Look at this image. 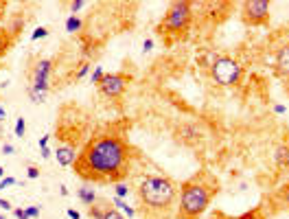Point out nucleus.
<instances>
[{
  "label": "nucleus",
  "instance_id": "1",
  "mask_svg": "<svg viewBox=\"0 0 289 219\" xmlns=\"http://www.w3.org/2000/svg\"><path fill=\"white\" fill-rule=\"evenodd\" d=\"M138 151L120 125L99 129L86 141L74 158V175L88 184H116L129 178Z\"/></svg>",
  "mask_w": 289,
  "mask_h": 219
},
{
  "label": "nucleus",
  "instance_id": "2",
  "mask_svg": "<svg viewBox=\"0 0 289 219\" xmlns=\"http://www.w3.org/2000/svg\"><path fill=\"white\" fill-rule=\"evenodd\" d=\"M136 193L143 219H171L178 213L180 186L167 175H144Z\"/></svg>",
  "mask_w": 289,
  "mask_h": 219
},
{
  "label": "nucleus",
  "instance_id": "3",
  "mask_svg": "<svg viewBox=\"0 0 289 219\" xmlns=\"http://www.w3.org/2000/svg\"><path fill=\"white\" fill-rule=\"evenodd\" d=\"M219 193V180L211 171L199 169L195 175L180 184L178 199V219H199L208 211L213 197Z\"/></svg>",
  "mask_w": 289,
  "mask_h": 219
},
{
  "label": "nucleus",
  "instance_id": "4",
  "mask_svg": "<svg viewBox=\"0 0 289 219\" xmlns=\"http://www.w3.org/2000/svg\"><path fill=\"white\" fill-rule=\"evenodd\" d=\"M191 22H193V2L175 0V2L169 4L162 22L158 24V33L162 35L167 46H171L173 42L184 40L191 29Z\"/></svg>",
  "mask_w": 289,
  "mask_h": 219
},
{
  "label": "nucleus",
  "instance_id": "5",
  "mask_svg": "<svg viewBox=\"0 0 289 219\" xmlns=\"http://www.w3.org/2000/svg\"><path fill=\"white\" fill-rule=\"evenodd\" d=\"M208 68H211L213 81H215L217 86H221V88L237 86V83L241 81V77H243V68H241V64L237 62L235 57H230V55H215L213 62L208 64Z\"/></svg>",
  "mask_w": 289,
  "mask_h": 219
},
{
  "label": "nucleus",
  "instance_id": "6",
  "mask_svg": "<svg viewBox=\"0 0 289 219\" xmlns=\"http://www.w3.org/2000/svg\"><path fill=\"white\" fill-rule=\"evenodd\" d=\"M50 73H53V59L48 57L35 59V64L31 66V73H29V81H31L29 88L46 95L50 90Z\"/></svg>",
  "mask_w": 289,
  "mask_h": 219
},
{
  "label": "nucleus",
  "instance_id": "7",
  "mask_svg": "<svg viewBox=\"0 0 289 219\" xmlns=\"http://www.w3.org/2000/svg\"><path fill=\"white\" fill-rule=\"evenodd\" d=\"M129 81H132V74H127V73H105L103 81L96 88H99V92L105 99H119L127 90Z\"/></svg>",
  "mask_w": 289,
  "mask_h": 219
},
{
  "label": "nucleus",
  "instance_id": "8",
  "mask_svg": "<svg viewBox=\"0 0 289 219\" xmlns=\"http://www.w3.org/2000/svg\"><path fill=\"white\" fill-rule=\"evenodd\" d=\"M269 9H272L269 0H250V2H243V20L250 26L265 24L269 20Z\"/></svg>",
  "mask_w": 289,
  "mask_h": 219
},
{
  "label": "nucleus",
  "instance_id": "9",
  "mask_svg": "<svg viewBox=\"0 0 289 219\" xmlns=\"http://www.w3.org/2000/svg\"><path fill=\"white\" fill-rule=\"evenodd\" d=\"M77 153H79V147L64 145V143H57V149H55V158H57V162L62 167H72Z\"/></svg>",
  "mask_w": 289,
  "mask_h": 219
},
{
  "label": "nucleus",
  "instance_id": "10",
  "mask_svg": "<svg viewBox=\"0 0 289 219\" xmlns=\"http://www.w3.org/2000/svg\"><path fill=\"white\" fill-rule=\"evenodd\" d=\"M276 71L283 74V77H289V44L281 46L276 50Z\"/></svg>",
  "mask_w": 289,
  "mask_h": 219
},
{
  "label": "nucleus",
  "instance_id": "11",
  "mask_svg": "<svg viewBox=\"0 0 289 219\" xmlns=\"http://www.w3.org/2000/svg\"><path fill=\"white\" fill-rule=\"evenodd\" d=\"M77 197H79V202H81L83 206H88V208H90L92 204L99 199V197H96V191L92 189V184H88V182L77 189Z\"/></svg>",
  "mask_w": 289,
  "mask_h": 219
},
{
  "label": "nucleus",
  "instance_id": "12",
  "mask_svg": "<svg viewBox=\"0 0 289 219\" xmlns=\"http://www.w3.org/2000/svg\"><path fill=\"white\" fill-rule=\"evenodd\" d=\"M274 162L278 169H289V143H281L274 149Z\"/></svg>",
  "mask_w": 289,
  "mask_h": 219
},
{
  "label": "nucleus",
  "instance_id": "13",
  "mask_svg": "<svg viewBox=\"0 0 289 219\" xmlns=\"http://www.w3.org/2000/svg\"><path fill=\"white\" fill-rule=\"evenodd\" d=\"M112 208V202L108 199H96L90 208H88V217L90 219H103V215Z\"/></svg>",
  "mask_w": 289,
  "mask_h": 219
},
{
  "label": "nucleus",
  "instance_id": "14",
  "mask_svg": "<svg viewBox=\"0 0 289 219\" xmlns=\"http://www.w3.org/2000/svg\"><path fill=\"white\" fill-rule=\"evenodd\" d=\"M112 206H114L116 211L120 213V215H127L129 219H134V217H136V208H134V206H129V204H127V199H123V197H116V195H114V197H112Z\"/></svg>",
  "mask_w": 289,
  "mask_h": 219
},
{
  "label": "nucleus",
  "instance_id": "15",
  "mask_svg": "<svg viewBox=\"0 0 289 219\" xmlns=\"http://www.w3.org/2000/svg\"><path fill=\"white\" fill-rule=\"evenodd\" d=\"M11 44H13V35H11V31H7V29H0V59H2L4 55L9 53V49H11Z\"/></svg>",
  "mask_w": 289,
  "mask_h": 219
},
{
  "label": "nucleus",
  "instance_id": "16",
  "mask_svg": "<svg viewBox=\"0 0 289 219\" xmlns=\"http://www.w3.org/2000/svg\"><path fill=\"white\" fill-rule=\"evenodd\" d=\"M66 31L68 33H79V31H81V26H83V22H81V18L79 16H68L66 18Z\"/></svg>",
  "mask_w": 289,
  "mask_h": 219
},
{
  "label": "nucleus",
  "instance_id": "17",
  "mask_svg": "<svg viewBox=\"0 0 289 219\" xmlns=\"http://www.w3.org/2000/svg\"><path fill=\"white\" fill-rule=\"evenodd\" d=\"M13 134H16V138H24V134H26V121L22 119H16V127H13Z\"/></svg>",
  "mask_w": 289,
  "mask_h": 219
},
{
  "label": "nucleus",
  "instance_id": "18",
  "mask_svg": "<svg viewBox=\"0 0 289 219\" xmlns=\"http://www.w3.org/2000/svg\"><path fill=\"white\" fill-rule=\"evenodd\" d=\"M114 195H116V197H127V195H129V189H127V184H125V182H116L114 184Z\"/></svg>",
  "mask_w": 289,
  "mask_h": 219
},
{
  "label": "nucleus",
  "instance_id": "19",
  "mask_svg": "<svg viewBox=\"0 0 289 219\" xmlns=\"http://www.w3.org/2000/svg\"><path fill=\"white\" fill-rule=\"evenodd\" d=\"M103 77H105V71L101 66H96L95 71H92V77H90V81L95 83V86H99L101 81H103Z\"/></svg>",
  "mask_w": 289,
  "mask_h": 219
},
{
  "label": "nucleus",
  "instance_id": "20",
  "mask_svg": "<svg viewBox=\"0 0 289 219\" xmlns=\"http://www.w3.org/2000/svg\"><path fill=\"white\" fill-rule=\"evenodd\" d=\"M26 92H29V97H31V101H33V103H44V97L46 95H42V92L33 90V88H26Z\"/></svg>",
  "mask_w": 289,
  "mask_h": 219
},
{
  "label": "nucleus",
  "instance_id": "21",
  "mask_svg": "<svg viewBox=\"0 0 289 219\" xmlns=\"http://www.w3.org/2000/svg\"><path fill=\"white\" fill-rule=\"evenodd\" d=\"M88 71H90V64H88V62H83L81 66H79V71L74 73V81H79V79H83V77H86Z\"/></svg>",
  "mask_w": 289,
  "mask_h": 219
},
{
  "label": "nucleus",
  "instance_id": "22",
  "mask_svg": "<svg viewBox=\"0 0 289 219\" xmlns=\"http://www.w3.org/2000/svg\"><path fill=\"white\" fill-rule=\"evenodd\" d=\"M48 35V29H46V26H37V29L33 31V33H31V40H42V37H46Z\"/></svg>",
  "mask_w": 289,
  "mask_h": 219
},
{
  "label": "nucleus",
  "instance_id": "23",
  "mask_svg": "<svg viewBox=\"0 0 289 219\" xmlns=\"http://www.w3.org/2000/svg\"><path fill=\"white\" fill-rule=\"evenodd\" d=\"M68 7H71V16H74L77 11H81V9L86 7V0H74V2H71Z\"/></svg>",
  "mask_w": 289,
  "mask_h": 219
},
{
  "label": "nucleus",
  "instance_id": "24",
  "mask_svg": "<svg viewBox=\"0 0 289 219\" xmlns=\"http://www.w3.org/2000/svg\"><path fill=\"white\" fill-rule=\"evenodd\" d=\"M103 219H125V217H123V215H120V213H119V211H116V208H114V206H112V208H110V211H108V213H105V215H103Z\"/></svg>",
  "mask_w": 289,
  "mask_h": 219
},
{
  "label": "nucleus",
  "instance_id": "25",
  "mask_svg": "<svg viewBox=\"0 0 289 219\" xmlns=\"http://www.w3.org/2000/svg\"><path fill=\"white\" fill-rule=\"evenodd\" d=\"M24 211H26V215H29V219H37V217H40V206H26Z\"/></svg>",
  "mask_w": 289,
  "mask_h": 219
},
{
  "label": "nucleus",
  "instance_id": "26",
  "mask_svg": "<svg viewBox=\"0 0 289 219\" xmlns=\"http://www.w3.org/2000/svg\"><path fill=\"white\" fill-rule=\"evenodd\" d=\"M26 178H29V180H37V178H40V169L31 165L29 169H26Z\"/></svg>",
  "mask_w": 289,
  "mask_h": 219
},
{
  "label": "nucleus",
  "instance_id": "27",
  "mask_svg": "<svg viewBox=\"0 0 289 219\" xmlns=\"http://www.w3.org/2000/svg\"><path fill=\"white\" fill-rule=\"evenodd\" d=\"M13 184H16V178H2L0 180V191L9 189V186H13Z\"/></svg>",
  "mask_w": 289,
  "mask_h": 219
},
{
  "label": "nucleus",
  "instance_id": "28",
  "mask_svg": "<svg viewBox=\"0 0 289 219\" xmlns=\"http://www.w3.org/2000/svg\"><path fill=\"white\" fill-rule=\"evenodd\" d=\"M13 217H16V219H29V215H26L24 208H13Z\"/></svg>",
  "mask_w": 289,
  "mask_h": 219
},
{
  "label": "nucleus",
  "instance_id": "29",
  "mask_svg": "<svg viewBox=\"0 0 289 219\" xmlns=\"http://www.w3.org/2000/svg\"><path fill=\"white\" fill-rule=\"evenodd\" d=\"M206 219H232V217H228L226 213H221V211H215V213H211Z\"/></svg>",
  "mask_w": 289,
  "mask_h": 219
},
{
  "label": "nucleus",
  "instance_id": "30",
  "mask_svg": "<svg viewBox=\"0 0 289 219\" xmlns=\"http://www.w3.org/2000/svg\"><path fill=\"white\" fill-rule=\"evenodd\" d=\"M151 49H153V40H151V37H147V40L143 42V53H149Z\"/></svg>",
  "mask_w": 289,
  "mask_h": 219
},
{
  "label": "nucleus",
  "instance_id": "31",
  "mask_svg": "<svg viewBox=\"0 0 289 219\" xmlns=\"http://www.w3.org/2000/svg\"><path fill=\"white\" fill-rule=\"evenodd\" d=\"M66 215L71 217V219H81V213H79V211H74V208H68V211H66Z\"/></svg>",
  "mask_w": 289,
  "mask_h": 219
},
{
  "label": "nucleus",
  "instance_id": "32",
  "mask_svg": "<svg viewBox=\"0 0 289 219\" xmlns=\"http://www.w3.org/2000/svg\"><path fill=\"white\" fill-rule=\"evenodd\" d=\"M274 112H276V114H285L287 108H285L283 103H276V105H274Z\"/></svg>",
  "mask_w": 289,
  "mask_h": 219
},
{
  "label": "nucleus",
  "instance_id": "33",
  "mask_svg": "<svg viewBox=\"0 0 289 219\" xmlns=\"http://www.w3.org/2000/svg\"><path fill=\"white\" fill-rule=\"evenodd\" d=\"M50 156H53V151H50L48 147H42V158H44V160H48Z\"/></svg>",
  "mask_w": 289,
  "mask_h": 219
},
{
  "label": "nucleus",
  "instance_id": "34",
  "mask_svg": "<svg viewBox=\"0 0 289 219\" xmlns=\"http://www.w3.org/2000/svg\"><path fill=\"white\" fill-rule=\"evenodd\" d=\"M2 153H4V156H9V153H13V145H9V143H4V145H2Z\"/></svg>",
  "mask_w": 289,
  "mask_h": 219
},
{
  "label": "nucleus",
  "instance_id": "35",
  "mask_svg": "<svg viewBox=\"0 0 289 219\" xmlns=\"http://www.w3.org/2000/svg\"><path fill=\"white\" fill-rule=\"evenodd\" d=\"M0 208H2V211H11V204H9L7 199H2V197H0Z\"/></svg>",
  "mask_w": 289,
  "mask_h": 219
},
{
  "label": "nucleus",
  "instance_id": "36",
  "mask_svg": "<svg viewBox=\"0 0 289 219\" xmlns=\"http://www.w3.org/2000/svg\"><path fill=\"white\" fill-rule=\"evenodd\" d=\"M48 141H50L48 134H46V136H42V138H40V149H42V147H48Z\"/></svg>",
  "mask_w": 289,
  "mask_h": 219
},
{
  "label": "nucleus",
  "instance_id": "37",
  "mask_svg": "<svg viewBox=\"0 0 289 219\" xmlns=\"http://www.w3.org/2000/svg\"><path fill=\"white\" fill-rule=\"evenodd\" d=\"M4 121H7V112H4V108L0 105V123H4Z\"/></svg>",
  "mask_w": 289,
  "mask_h": 219
},
{
  "label": "nucleus",
  "instance_id": "38",
  "mask_svg": "<svg viewBox=\"0 0 289 219\" xmlns=\"http://www.w3.org/2000/svg\"><path fill=\"white\" fill-rule=\"evenodd\" d=\"M283 199H285V204H287V208H289V186L285 189V193H283Z\"/></svg>",
  "mask_w": 289,
  "mask_h": 219
},
{
  "label": "nucleus",
  "instance_id": "39",
  "mask_svg": "<svg viewBox=\"0 0 289 219\" xmlns=\"http://www.w3.org/2000/svg\"><path fill=\"white\" fill-rule=\"evenodd\" d=\"M4 178V169H2V167H0V180H2Z\"/></svg>",
  "mask_w": 289,
  "mask_h": 219
},
{
  "label": "nucleus",
  "instance_id": "40",
  "mask_svg": "<svg viewBox=\"0 0 289 219\" xmlns=\"http://www.w3.org/2000/svg\"><path fill=\"white\" fill-rule=\"evenodd\" d=\"M0 132H2V123H0Z\"/></svg>",
  "mask_w": 289,
  "mask_h": 219
},
{
  "label": "nucleus",
  "instance_id": "41",
  "mask_svg": "<svg viewBox=\"0 0 289 219\" xmlns=\"http://www.w3.org/2000/svg\"><path fill=\"white\" fill-rule=\"evenodd\" d=\"M0 219H4V217H0Z\"/></svg>",
  "mask_w": 289,
  "mask_h": 219
}]
</instances>
